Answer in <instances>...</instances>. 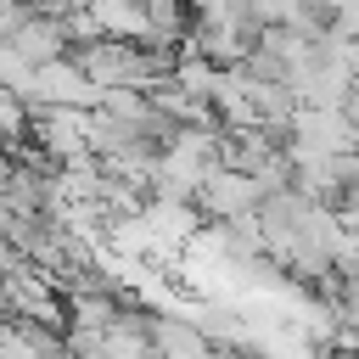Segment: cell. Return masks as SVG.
<instances>
[{
	"instance_id": "1",
	"label": "cell",
	"mask_w": 359,
	"mask_h": 359,
	"mask_svg": "<svg viewBox=\"0 0 359 359\" xmlns=\"http://www.w3.org/2000/svg\"><path fill=\"white\" fill-rule=\"evenodd\" d=\"M17 95H22L34 112H45V107H84V112H101L107 84H95V79L79 67V56H56V62L34 67L28 90H17Z\"/></svg>"
},
{
	"instance_id": "2",
	"label": "cell",
	"mask_w": 359,
	"mask_h": 359,
	"mask_svg": "<svg viewBox=\"0 0 359 359\" xmlns=\"http://www.w3.org/2000/svg\"><path fill=\"white\" fill-rule=\"evenodd\" d=\"M269 202V191L247 174V168H230V163H213L202 191H196V208L213 219V224H230V219H247Z\"/></svg>"
},
{
	"instance_id": "3",
	"label": "cell",
	"mask_w": 359,
	"mask_h": 359,
	"mask_svg": "<svg viewBox=\"0 0 359 359\" xmlns=\"http://www.w3.org/2000/svg\"><path fill=\"white\" fill-rule=\"evenodd\" d=\"M90 129H95V112H84V107H45V112H34V146H45L56 168L95 157Z\"/></svg>"
},
{
	"instance_id": "4",
	"label": "cell",
	"mask_w": 359,
	"mask_h": 359,
	"mask_svg": "<svg viewBox=\"0 0 359 359\" xmlns=\"http://www.w3.org/2000/svg\"><path fill=\"white\" fill-rule=\"evenodd\" d=\"M0 45H11L17 56H28L34 67H45V62H56V56H73V39H67V22L62 17H50V11H34L17 34H6Z\"/></svg>"
}]
</instances>
